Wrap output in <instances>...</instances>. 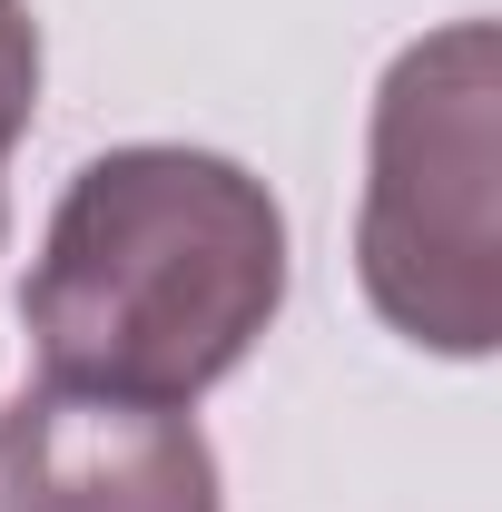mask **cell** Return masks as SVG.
<instances>
[{
	"label": "cell",
	"mask_w": 502,
	"mask_h": 512,
	"mask_svg": "<svg viewBox=\"0 0 502 512\" xmlns=\"http://www.w3.org/2000/svg\"><path fill=\"white\" fill-rule=\"evenodd\" d=\"M40 109V20L30 0H0V237H10V148L30 138Z\"/></svg>",
	"instance_id": "cell-4"
},
{
	"label": "cell",
	"mask_w": 502,
	"mask_h": 512,
	"mask_svg": "<svg viewBox=\"0 0 502 512\" xmlns=\"http://www.w3.org/2000/svg\"><path fill=\"white\" fill-rule=\"evenodd\" d=\"M286 306V217L217 148H109L50 207L20 325L50 384L188 414Z\"/></svg>",
	"instance_id": "cell-1"
},
{
	"label": "cell",
	"mask_w": 502,
	"mask_h": 512,
	"mask_svg": "<svg viewBox=\"0 0 502 512\" xmlns=\"http://www.w3.org/2000/svg\"><path fill=\"white\" fill-rule=\"evenodd\" d=\"M493 20H453L414 40L375 89V158H365V227L355 266L404 345L493 355Z\"/></svg>",
	"instance_id": "cell-2"
},
{
	"label": "cell",
	"mask_w": 502,
	"mask_h": 512,
	"mask_svg": "<svg viewBox=\"0 0 502 512\" xmlns=\"http://www.w3.org/2000/svg\"><path fill=\"white\" fill-rule=\"evenodd\" d=\"M0 512H227L217 453L188 414L20 384L0 404Z\"/></svg>",
	"instance_id": "cell-3"
}]
</instances>
